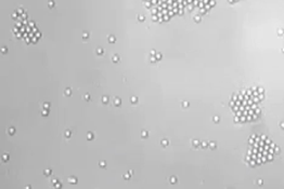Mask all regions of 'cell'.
<instances>
[{
  "label": "cell",
  "mask_w": 284,
  "mask_h": 189,
  "mask_svg": "<svg viewBox=\"0 0 284 189\" xmlns=\"http://www.w3.org/2000/svg\"><path fill=\"white\" fill-rule=\"evenodd\" d=\"M101 166H105V162H101Z\"/></svg>",
  "instance_id": "6da1fadb"
}]
</instances>
